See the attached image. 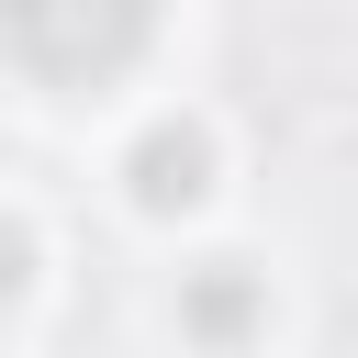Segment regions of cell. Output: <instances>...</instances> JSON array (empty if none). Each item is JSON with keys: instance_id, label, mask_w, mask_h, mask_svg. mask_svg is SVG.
<instances>
[{"instance_id": "3957f363", "label": "cell", "mask_w": 358, "mask_h": 358, "mask_svg": "<svg viewBox=\"0 0 358 358\" xmlns=\"http://www.w3.org/2000/svg\"><path fill=\"white\" fill-rule=\"evenodd\" d=\"M179 324H190L201 347H235V336H257V280H246L235 257L190 268V280H179Z\"/></svg>"}, {"instance_id": "7a4b0ae2", "label": "cell", "mask_w": 358, "mask_h": 358, "mask_svg": "<svg viewBox=\"0 0 358 358\" xmlns=\"http://www.w3.org/2000/svg\"><path fill=\"white\" fill-rule=\"evenodd\" d=\"M213 190V134L201 123H157L145 145H134V201L145 213H190Z\"/></svg>"}, {"instance_id": "6da1fadb", "label": "cell", "mask_w": 358, "mask_h": 358, "mask_svg": "<svg viewBox=\"0 0 358 358\" xmlns=\"http://www.w3.org/2000/svg\"><path fill=\"white\" fill-rule=\"evenodd\" d=\"M0 45H11L34 78L90 90L101 67H123V56L145 45V11H134V0H22V11L0 22Z\"/></svg>"}]
</instances>
